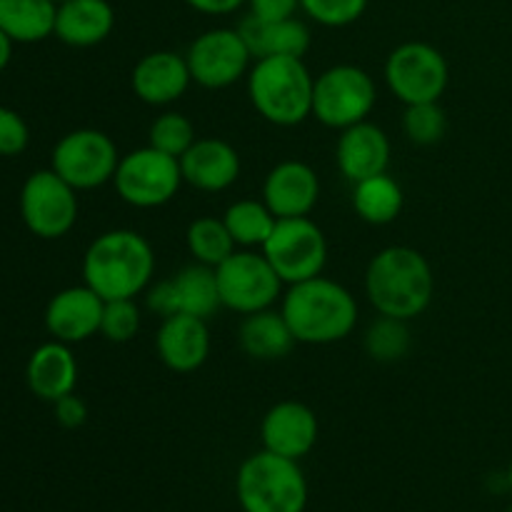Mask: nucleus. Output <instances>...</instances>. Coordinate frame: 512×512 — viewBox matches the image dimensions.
<instances>
[{"label": "nucleus", "mask_w": 512, "mask_h": 512, "mask_svg": "<svg viewBox=\"0 0 512 512\" xmlns=\"http://www.w3.org/2000/svg\"><path fill=\"white\" fill-rule=\"evenodd\" d=\"M148 308L153 310L160 318H168V315L180 313L178 310V293H175L173 278L160 280L153 288L148 290Z\"/></svg>", "instance_id": "36"}, {"label": "nucleus", "mask_w": 512, "mask_h": 512, "mask_svg": "<svg viewBox=\"0 0 512 512\" xmlns=\"http://www.w3.org/2000/svg\"><path fill=\"white\" fill-rule=\"evenodd\" d=\"M53 3H63V0H53Z\"/></svg>", "instance_id": "42"}, {"label": "nucleus", "mask_w": 512, "mask_h": 512, "mask_svg": "<svg viewBox=\"0 0 512 512\" xmlns=\"http://www.w3.org/2000/svg\"><path fill=\"white\" fill-rule=\"evenodd\" d=\"M378 103V85L358 65H333L315 78L313 118L325 128L345 130L368 120Z\"/></svg>", "instance_id": "7"}, {"label": "nucleus", "mask_w": 512, "mask_h": 512, "mask_svg": "<svg viewBox=\"0 0 512 512\" xmlns=\"http://www.w3.org/2000/svg\"><path fill=\"white\" fill-rule=\"evenodd\" d=\"M185 3L205 15H228L235 13L245 0H185Z\"/></svg>", "instance_id": "39"}, {"label": "nucleus", "mask_w": 512, "mask_h": 512, "mask_svg": "<svg viewBox=\"0 0 512 512\" xmlns=\"http://www.w3.org/2000/svg\"><path fill=\"white\" fill-rule=\"evenodd\" d=\"M405 195L398 180L388 173L353 183V208L370 225H388L403 213Z\"/></svg>", "instance_id": "26"}, {"label": "nucleus", "mask_w": 512, "mask_h": 512, "mask_svg": "<svg viewBox=\"0 0 512 512\" xmlns=\"http://www.w3.org/2000/svg\"><path fill=\"white\" fill-rule=\"evenodd\" d=\"M320 425L313 408L298 400L275 403L260 423L263 450L290 460H303L318 445Z\"/></svg>", "instance_id": "14"}, {"label": "nucleus", "mask_w": 512, "mask_h": 512, "mask_svg": "<svg viewBox=\"0 0 512 512\" xmlns=\"http://www.w3.org/2000/svg\"><path fill=\"white\" fill-rule=\"evenodd\" d=\"M308 495L300 460L270 450L245 458L235 475V498L243 512H305Z\"/></svg>", "instance_id": "5"}, {"label": "nucleus", "mask_w": 512, "mask_h": 512, "mask_svg": "<svg viewBox=\"0 0 512 512\" xmlns=\"http://www.w3.org/2000/svg\"><path fill=\"white\" fill-rule=\"evenodd\" d=\"M183 183L180 160L153 145L125 153L113 178L120 200L140 210L168 205L180 193Z\"/></svg>", "instance_id": "6"}, {"label": "nucleus", "mask_w": 512, "mask_h": 512, "mask_svg": "<svg viewBox=\"0 0 512 512\" xmlns=\"http://www.w3.org/2000/svg\"><path fill=\"white\" fill-rule=\"evenodd\" d=\"M25 380L35 398L45 403L65 398L75 393L78 385V360L68 343L50 340V343L38 345L25 365Z\"/></svg>", "instance_id": "21"}, {"label": "nucleus", "mask_w": 512, "mask_h": 512, "mask_svg": "<svg viewBox=\"0 0 512 512\" xmlns=\"http://www.w3.org/2000/svg\"><path fill=\"white\" fill-rule=\"evenodd\" d=\"M198 140L195 135V125L190 123L188 115L175 113V110H168V113L158 115V118L150 123L148 130V145L163 150V153L173 155V158H183L185 150Z\"/></svg>", "instance_id": "31"}, {"label": "nucleus", "mask_w": 512, "mask_h": 512, "mask_svg": "<svg viewBox=\"0 0 512 512\" xmlns=\"http://www.w3.org/2000/svg\"><path fill=\"white\" fill-rule=\"evenodd\" d=\"M280 313L298 343L333 345L348 338L358 325V300L345 285L315 275L288 285Z\"/></svg>", "instance_id": "3"}, {"label": "nucleus", "mask_w": 512, "mask_h": 512, "mask_svg": "<svg viewBox=\"0 0 512 512\" xmlns=\"http://www.w3.org/2000/svg\"><path fill=\"white\" fill-rule=\"evenodd\" d=\"M223 223L228 225L230 235H233L238 248L253 250L263 248V243L270 238L278 218H275L273 210L263 200L245 198L228 205V210L223 215Z\"/></svg>", "instance_id": "28"}, {"label": "nucleus", "mask_w": 512, "mask_h": 512, "mask_svg": "<svg viewBox=\"0 0 512 512\" xmlns=\"http://www.w3.org/2000/svg\"><path fill=\"white\" fill-rule=\"evenodd\" d=\"M13 40L8 38V35L3 33V30H0V73H3L5 68H8V63H10V58H13Z\"/></svg>", "instance_id": "40"}, {"label": "nucleus", "mask_w": 512, "mask_h": 512, "mask_svg": "<svg viewBox=\"0 0 512 512\" xmlns=\"http://www.w3.org/2000/svg\"><path fill=\"white\" fill-rule=\"evenodd\" d=\"M365 295L378 315L410 323L433 303V268L420 250L410 245H390L375 253L368 263Z\"/></svg>", "instance_id": "1"}, {"label": "nucleus", "mask_w": 512, "mask_h": 512, "mask_svg": "<svg viewBox=\"0 0 512 512\" xmlns=\"http://www.w3.org/2000/svg\"><path fill=\"white\" fill-rule=\"evenodd\" d=\"M30 143V130L23 115L15 113L13 108L0 105V155L3 158H15L23 153Z\"/></svg>", "instance_id": "35"}, {"label": "nucleus", "mask_w": 512, "mask_h": 512, "mask_svg": "<svg viewBox=\"0 0 512 512\" xmlns=\"http://www.w3.org/2000/svg\"><path fill=\"white\" fill-rule=\"evenodd\" d=\"M185 60L193 83L205 90H223L248 75L253 55L238 28H213L190 43Z\"/></svg>", "instance_id": "13"}, {"label": "nucleus", "mask_w": 512, "mask_h": 512, "mask_svg": "<svg viewBox=\"0 0 512 512\" xmlns=\"http://www.w3.org/2000/svg\"><path fill=\"white\" fill-rule=\"evenodd\" d=\"M140 323V308L135 298H120V300H105L103 320H100V335L110 343H130L138 335Z\"/></svg>", "instance_id": "33"}, {"label": "nucleus", "mask_w": 512, "mask_h": 512, "mask_svg": "<svg viewBox=\"0 0 512 512\" xmlns=\"http://www.w3.org/2000/svg\"><path fill=\"white\" fill-rule=\"evenodd\" d=\"M240 348L255 360H280L295 348V335L280 310H258L245 315L238 330Z\"/></svg>", "instance_id": "24"}, {"label": "nucleus", "mask_w": 512, "mask_h": 512, "mask_svg": "<svg viewBox=\"0 0 512 512\" xmlns=\"http://www.w3.org/2000/svg\"><path fill=\"white\" fill-rule=\"evenodd\" d=\"M123 155L108 133L98 128H78L55 143L50 168L75 190H95L113 183Z\"/></svg>", "instance_id": "9"}, {"label": "nucleus", "mask_w": 512, "mask_h": 512, "mask_svg": "<svg viewBox=\"0 0 512 512\" xmlns=\"http://www.w3.org/2000/svg\"><path fill=\"white\" fill-rule=\"evenodd\" d=\"M183 180L203 193H223L240 178V155L228 140L198 138L180 158Z\"/></svg>", "instance_id": "20"}, {"label": "nucleus", "mask_w": 512, "mask_h": 512, "mask_svg": "<svg viewBox=\"0 0 512 512\" xmlns=\"http://www.w3.org/2000/svg\"><path fill=\"white\" fill-rule=\"evenodd\" d=\"M318 200V173L303 160H283L265 175L263 203L273 210L275 218L310 215Z\"/></svg>", "instance_id": "18"}, {"label": "nucleus", "mask_w": 512, "mask_h": 512, "mask_svg": "<svg viewBox=\"0 0 512 512\" xmlns=\"http://www.w3.org/2000/svg\"><path fill=\"white\" fill-rule=\"evenodd\" d=\"M53 0H0V30L13 43H40L55 33Z\"/></svg>", "instance_id": "25"}, {"label": "nucleus", "mask_w": 512, "mask_h": 512, "mask_svg": "<svg viewBox=\"0 0 512 512\" xmlns=\"http://www.w3.org/2000/svg\"><path fill=\"white\" fill-rule=\"evenodd\" d=\"M238 30L255 60L270 58V55L303 58L310 50V30L298 18L258 20L255 15H245Z\"/></svg>", "instance_id": "23"}, {"label": "nucleus", "mask_w": 512, "mask_h": 512, "mask_svg": "<svg viewBox=\"0 0 512 512\" xmlns=\"http://www.w3.org/2000/svg\"><path fill=\"white\" fill-rule=\"evenodd\" d=\"M410 350V328L408 320L388 318L380 315L368 330H365V353L378 363H395L403 360Z\"/></svg>", "instance_id": "30"}, {"label": "nucleus", "mask_w": 512, "mask_h": 512, "mask_svg": "<svg viewBox=\"0 0 512 512\" xmlns=\"http://www.w3.org/2000/svg\"><path fill=\"white\" fill-rule=\"evenodd\" d=\"M155 350L160 363L173 373H195L210 355L208 320L188 313L168 315L155 335Z\"/></svg>", "instance_id": "17"}, {"label": "nucleus", "mask_w": 512, "mask_h": 512, "mask_svg": "<svg viewBox=\"0 0 512 512\" xmlns=\"http://www.w3.org/2000/svg\"><path fill=\"white\" fill-rule=\"evenodd\" d=\"M263 255L285 285L323 275L328 263V240L310 215L278 218L270 238L263 243Z\"/></svg>", "instance_id": "8"}, {"label": "nucleus", "mask_w": 512, "mask_h": 512, "mask_svg": "<svg viewBox=\"0 0 512 512\" xmlns=\"http://www.w3.org/2000/svg\"><path fill=\"white\" fill-rule=\"evenodd\" d=\"M250 15L258 20H288L295 18L300 0H248Z\"/></svg>", "instance_id": "38"}, {"label": "nucleus", "mask_w": 512, "mask_h": 512, "mask_svg": "<svg viewBox=\"0 0 512 512\" xmlns=\"http://www.w3.org/2000/svg\"><path fill=\"white\" fill-rule=\"evenodd\" d=\"M335 163L350 183H360L373 175L388 173L390 165V140L383 128L370 120L340 130L335 145Z\"/></svg>", "instance_id": "19"}, {"label": "nucleus", "mask_w": 512, "mask_h": 512, "mask_svg": "<svg viewBox=\"0 0 512 512\" xmlns=\"http://www.w3.org/2000/svg\"><path fill=\"white\" fill-rule=\"evenodd\" d=\"M448 80V60L430 43L410 40L398 45L385 60V83L403 105L438 103Z\"/></svg>", "instance_id": "11"}, {"label": "nucleus", "mask_w": 512, "mask_h": 512, "mask_svg": "<svg viewBox=\"0 0 512 512\" xmlns=\"http://www.w3.org/2000/svg\"><path fill=\"white\" fill-rule=\"evenodd\" d=\"M78 190L53 168L35 170L20 188V218L43 240H58L78 223Z\"/></svg>", "instance_id": "12"}, {"label": "nucleus", "mask_w": 512, "mask_h": 512, "mask_svg": "<svg viewBox=\"0 0 512 512\" xmlns=\"http://www.w3.org/2000/svg\"><path fill=\"white\" fill-rule=\"evenodd\" d=\"M105 300L88 285H73L50 298L45 308V328L60 343H85L100 333Z\"/></svg>", "instance_id": "15"}, {"label": "nucleus", "mask_w": 512, "mask_h": 512, "mask_svg": "<svg viewBox=\"0 0 512 512\" xmlns=\"http://www.w3.org/2000/svg\"><path fill=\"white\" fill-rule=\"evenodd\" d=\"M155 275L153 245L138 230L98 235L83 255V280L103 300L138 298Z\"/></svg>", "instance_id": "2"}, {"label": "nucleus", "mask_w": 512, "mask_h": 512, "mask_svg": "<svg viewBox=\"0 0 512 512\" xmlns=\"http://www.w3.org/2000/svg\"><path fill=\"white\" fill-rule=\"evenodd\" d=\"M173 283L175 293H178L180 313L208 320L210 315L218 313V308H223L218 290V275H215V268H210V265H185L180 273L173 275Z\"/></svg>", "instance_id": "27"}, {"label": "nucleus", "mask_w": 512, "mask_h": 512, "mask_svg": "<svg viewBox=\"0 0 512 512\" xmlns=\"http://www.w3.org/2000/svg\"><path fill=\"white\" fill-rule=\"evenodd\" d=\"M115 13L108 0H63L55 15V38L70 48H93L113 33Z\"/></svg>", "instance_id": "22"}, {"label": "nucleus", "mask_w": 512, "mask_h": 512, "mask_svg": "<svg viewBox=\"0 0 512 512\" xmlns=\"http://www.w3.org/2000/svg\"><path fill=\"white\" fill-rule=\"evenodd\" d=\"M300 8L325 28H345L368 8V0H300Z\"/></svg>", "instance_id": "34"}, {"label": "nucleus", "mask_w": 512, "mask_h": 512, "mask_svg": "<svg viewBox=\"0 0 512 512\" xmlns=\"http://www.w3.org/2000/svg\"><path fill=\"white\" fill-rule=\"evenodd\" d=\"M185 243H188V250L195 263L210 265V268H218L220 263H225L238 250L228 225L223 223V218H213V215L195 218L188 225Z\"/></svg>", "instance_id": "29"}, {"label": "nucleus", "mask_w": 512, "mask_h": 512, "mask_svg": "<svg viewBox=\"0 0 512 512\" xmlns=\"http://www.w3.org/2000/svg\"><path fill=\"white\" fill-rule=\"evenodd\" d=\"M315 78L295 55H270L248 70V95L258 115L278 128H295L313 115Z\"/></svg>", "instance_id": "4"}, {"label": "nucleus", "mask_w": 512, "mask_h": 512, "mask_svg": "<svg viewBox=\"0 0 512 512\" xmlns=\"http://www.w3.org/2000/svg\"><path fill=\"white\" fill-rule=\"evenodd\" d=\"M190 83H193V75H190L188 60L173 50H155V53L143 55L130 73V88L135 98L153 108H163L183 98Z\"/></svg>", "instance_id": "16"}, {"label": "nucleus", "mask_w": 512, "mask_h": 512, "mask_svg": "<svg viewBox=\"0 0 512 512\" xmlns=\"http://www.w3.org/2000/svg\"><path fill=\"white\" fill-rule=\"evenodd\" d=\"M508 512H512V508H510V510H508Z\"/></svg>", "instance_id": "43"}, {"label": "nucleus", "mask_w": 512, "mask_h": 512, "mask_svg": "<svg viewBox=\"0 0 512 512\" xmlns=\"http://www.w3.org/2000/svg\"><path fill=\"white\" fill-rule=\"evenodd\" d=\"M508 485H510V490H512V458H510V465H508Z\"/></svg>", "instance_id": "41"}, {"label": "nucleus", "mask_w": 512, "mask_h": 512, "mask_svg": "<svg viewBox=\"0 0 512 512\" xmlns=\"http://www.w3.org/2000/svg\"><path fill=\"white\" fill-rule=\"evenodd\" d=\"M448 130V118L440 103H418L405 105L403 113V133L413 145L428 148L440 143Z\"/></svg>", "instance_id": "32"}, {"label": "nucleus", "mask_w": 512, "mask_h": 512, "mask_svg": "<svg viewBox=\"0 0 512 512\" xmlns=\"http://www.w3.org/2000/svg\"><path fill=\"white\" fill-rule=\"evenodd\" d=\"M218 290L223 308L233 313L250 315L258 310H268L283 298V280L275 273L268 258L255 250H235L225 263L215 268Z\"/></svg>", "instance_id": "10"}, {"label": "nucleus", "mask_w": 512, "mask_h": 512, "mask_svg": "<svg viewBox=\"0 0 512 512\" xmlns=\"http://www.w3.org/2000/svg\"><path fill=\"white\" fill-rule=\"evenodd\" d=\"M53 408H55V420L68 430L80 428V425H85V420H88V405H85L75 393L55 400Z\"/></svg>", "instance_id": "37"}]
</instances>
